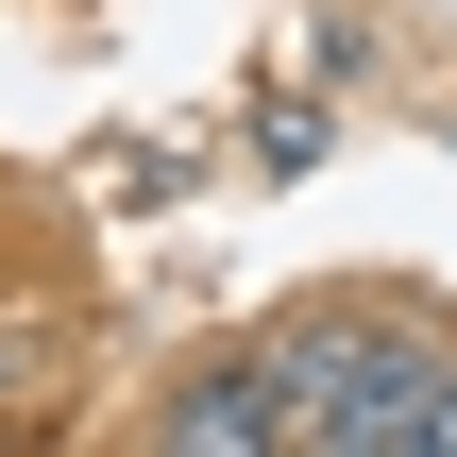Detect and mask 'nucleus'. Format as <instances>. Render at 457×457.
I'll return each instance as SVG.
<instances>
[{"mask_svg":"<svg viewBox=\"0 0 457 457\" xmlns=\"http://www.w3.org/2000/svg\"><path fill=\"white\" fill-rule=\"evenodd\" d=\"M153 457H288V407H271V356H204L153 424H136Z\"/></svg>","mask_w":457,"mask_h":457,"instance_id":"f257e3e1","label":"nucleus"},{"mask_svg":"<svg viewBox=\"0 0 457 457\" xmlns=\"http://www.w3.org/2000/svg\"><path fill=\"white\" fill-rule=\"evenodd\" d=\"M51 373H68V339H51V305H17V288H0V441H17V424L51 407Z\"/></svg>","mask_w":457,"mask_h":457,"instance_id":"f03ea898","label":"nucleus"},{"mask_svg":"<svg viewBox=\"0 0 457 457\" xmlns=\"http://www.w3.org/2000/svg\"><path fill=\"white\" fill-rule=\"evenodd\" d=\"M407 457H457V339L424 356V407H407Z\"/></svg>","mask_w":457,"mask_h":457,"instance_id":"7ed1b4c3","label":"nucleus"}]
</instances>
